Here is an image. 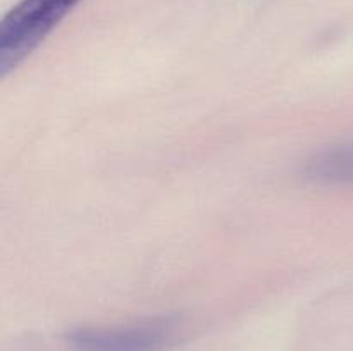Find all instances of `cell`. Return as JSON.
Here are the masks:
<instances>
[{"label": "cell", "mask_w": 353, "mask_h": 351, "mask_svg": "<svg viewBox=\"0 0 353 351\" xmlns=\"http://www.w3.org/2000/svg\"><path fill=\"white\" fill-rule=\"evenodd\" d=\"M81 0H21L0 26V76L6 78Z\"/></svg>", "instance_id": "cell-1"}, {"label": "cell", "mask_w": 353, "mask_h": 351, "mask_svg": "<svg viewBox=\"0 0 353 351\" xmlns=\"http://www.w3.org/2000/svg\"><path fill=\"white\" fill-rule=\"evenodd\" d=\"M178 339V323L169 317L121 327H79L68 334L72 351H164Z\"/></svg>", "instance_id": "cell-2"}, {"label": "cell", "mask_w": 353, "mask_h": 351, "mask_svg": "<svg viewBox=\"0 0 353 351\" xmlns=\"http://www.w3.org/2000/svg\"><path fill=\"white\" fill-rule=\"evenodd\" d=\"M303 174L321 184L353 186V141L331 145L307 160Z\"/></svg>", "instance_id": "cell-3"}]
</instances>
